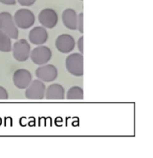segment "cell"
I'll use <instances>...</instances> for the list:
<instances>
[{
  "mask_svg": "<svg viewBox=\"0 0 153 158\" xmlns=\"http://www.w3.org/2000/svg\"><path fill=\"white\" fill-rule=\"evenodd\" d=\"M11 38L4 31L0 30V51L9 52L12 50Z\"/></svg>",
  "mask_w": 153,
  "mask_h": 158,
  "instance_id": "5bb4252c",
  "label": "cell"
},
{
  "mask_svg": "<svg viewBox=\"0 0 153 158\" xmlns=\"http://www.w3.org/2000/svg\"><path fill=\"white\" fill-rule=\"evenodd\" d=\"M17 2H19V4L22 6H26V7H29L31 6L32 5H34L36 2V0H17Z\"/></svg>",
  "mask_w": 153,
  "mask_h": 158,
  "instance_id": "e0dca14e",
  "label": "cell"
},
{
  "mask_svg": "<svg viewBox=\"0 0 153 158\" xmlns=\"http://www.w3.org/2000/svg\"><path fill=\"white\" fill-rule=\"evenodd\" d=\"M48 38V32L43 26H36L29 31V39L33 44L38 46L43 44L47 41Z\"/></svg>",
  "mask_w": 153,
  "mask_h": 158,
  "instance_id": "8fae6325",
  "label": "cell"
},
{
  "mask_svg": "<svg viewBox=\"0 0 153 158\" xmlns=\"http://www.w3.org/2000/svg\"><path fill=\"white\" fill-rule=\"evenodd\" d=\"M46 85L43 81L34 80L26 88V98L29 100H43L45 97Z\"/></svg>",
  "mask_w": 153,
  "mask_h": 158,
  "instance_id": "8992f818",
  "label": "cell"
},
{
  "mask_svg": "<svg viewBox=\"0 0 153 158\" xmlns=\"http://www.w3.org/2000/svg\"><path fill=\"white\" fill-rule=\"evenodd\" d=\"M66 68L68 72L75 77L84 74V56L82 53H72L66 57Z\"/></svg>",
  "mask_w": 153,
  "mask_h": 158,
  "instance_id": "7a4b0ae2",
  "label": "cell"
},
{
  "mask_svg": "<svg viewBox=\"0 0 153 158\" xmlns=\"http://www.w3.org/2000/svg\"><path fill=\"white\" fill-rule=\"evenodd\" d=\"M29 57L34 64L37 65H43L48 63L52 59V52L48 47L39 45L31 50Z\"/></svg>",
  "mask_w": 153,
  "mask_h": 158,
  "instance_id": "277c9868",
  "label": "cell"
},
{
  "mask_svg": "<svg viewBox=\"0 0 153 158\" xmlns=\"http://www.w3.org/2000/svg\"><path fill=\"white\" fill-rule=\"evenodd\" d=\"M75 41L73 36L69 34H62L57 38L55 47L61 53H70L74 50Z\"/></svg>",
  "mask_w": 153,
  "mask_h": 158,
  "instance_id": "9c48e42d",
  "label": "cell"
},
{
  "mask_svg": "<svg viewBox=\"0 0 153 158\" xmlns=\"http://www.w3.org/2000/svg\"><path fill=\"white\" fill-rule=\"evenodd\" d=\"M38 20L43 27L46 29H52L58 24V16L55 10L52 8H45L40 12Z\"/></svg>",
  "mask_w": 153,
  "mask_h": 158,
  "instance_id": "ba28073f",
  "label": "cell"
},
{
  "mask_svg": "<svg viewBox=\"0 0 153 158\" xmlns=\"http://www.w3.org/2000/svg\"><path fill=\"white\" fill-rule=\"evenodd\" d=\"M16 26L22 29L31 28L35 23V16L31 10L27 8H21L16 11L14 16Z\"/></svg>",
  "mask_w": 153,
  "mask_h": 158,
  "instance_id": "3957f363",
  "label": "cell"
},
{
  "mask_svg": "<svg viewBox=\"0 0 153 158\" xmlns=\"http://www.w3.org/2000/svg\"><path fill=\"white\" fill-rule=\"evenodd\" d=\"M66 98L68 100H83L84 91L79 86H73L66 93Z\"/></svg>",
  "mask_w": 153,
  "mask_h": 158,
  "instance_id": "9a60e30c",
  "label": "cell"
},
{
  "mask_svg": "<svg viewBox=\"0 0 153 158\" xmlns=\"http://www.w3.org/2000/svg\"><path fill=\"white\" fill-rule=\"evenodd\" d=\"M35 74L38 80L45 82H51L56 80L58 72L57 68L53 64H43L37 68Z\"/></svg>",
  "mask_w": 153,
  "mask_h": 158,
  "instance_id": "52a82bcc",
  "label": "cell"
},
{
  "mask_svg": "<svg viewBox=\"0 0 153 158\" xmlns=\"http://www.w3.org/2000/svg\"><path fill=\"white\" fill-rule=\"evenodd\" d=\"M77 47H78L79 52L82 54L84 53V37L82 36L79 38V39L77 41Z\"/></svg>",
  "mask_w": 153,
  "mask_h": 158,
  "instance_id": "d6986e66",
  "label": "cell"
},
{
  "mask_svg": "<svg viewBox=\"0 0 153 158\" xmlns=\"http://www.w3.org/2000/svg\"><path fill=\"white\" fill-rule=\"evenodd\" d=\"M0 2L6 5H14L17 3L16 0H0Z\"/></svg>",
  "mask_w": 153,
  "mask_h": 158,
  "instance_id": "ffe728a7",
  "label": "cell"
},
{
  "mask_svg": "<svg viewBox=\"0 0 153 158\" xmlns=\"http://www.w3.org/2000/svg\"><path fill=\"white\" fill-rule=\"evenodd\" d=\"M12 51L15 60L22 62L29 59L31 52V46L26 39H20L14 44Z\"/></svg>",
  "mask_w": 153,
  "mask_h": 158,
  "instance_id": "5b68a950",
  "label": "cell"
},
{
  "mask_svg": "<svg viewBox=\"0 0 153 158\" xmlns=\"http://www.w3.org/2000/svg\"><path fill=\"white\" fill-rule=\"evenodd\" d=\"M47 100H64L65 98L64 88L58 83L50 85L45 92Z\"/></svg>",
  "mask_w": 153,
  "mask_h": 158,
  "instance_id": "4fadbf2b",
  "label": "cell"
},
{
  "mask_svg": "<svg viewBox=\"0 0 153 158\" xmlns=\"http://www.w3.org/2000/svg\"><path fill=\"white\" fill-rule=\"evenodd\" d=\"M0 30L4 31L12 39H18V28L9 12L4 11L0 13Z\"/></svg>",
  "mask_w": 153,
  "mask_h": 158,
  "instance_id": "6da1fadb",
  "label": "cell"
},
{
  "mask_svg": "<svg viewBox=\"0 0 153 158\" xmlns=\"http://www.w3.org/2000/svg\"><path fill=\"white\" fill-rule=\"evenodd\" d=\"M32 81V75L29 70L18 69L13 75L14 84L17 89H26Z\"/></svg>",
  "mask_w": 153,
  "mask_h": 158,
  "instance_id": "30bf717a",
  "label": "cell"
},
{
  "mask_svg": "<svg viewBox=\"0 0 153 158\" xmlns=\"http://www.w3.org/2000/svg\"><path fill=\"white\" fill-rule=\"evenodd\" d=\"M8 99V93L4 87L0 85V100Z\"/></svg>",
  "mask_w": 153,
  "mask_h": 158,
  "instance_id": "ac0fdd59",
  "label": "cell"
},
{
  "mask_svg": "<svg viewBox=\"0 0 153 158\" xmlns=\"http://www.w3.org/2000/svg\"><path fill=\"white\" fill-rule=\"evenodd\" d=\"M80 1H83V0H80Z\"/></svg>",
  "mask_w": 153,
  "mask_h": 158,
  "instance_id": "44dd1931",
  "label": "cell"
},
{
  "mask_svg": "<svg viewBox=\"0 0 153 158\" xmlns=\"http://www.w3.org/2000/svg\"><path fill=\"white\" fill-rule=\"evenodd\" d=\"M78 15L73 8L64 10L62 14V21L64 25L70 30H76Z\"/></svg>",
  "mask_w": 153,
  "mask_h": 158,
  "instance_id": "7c38bea8",
  "label": "cell"
},
{
  "mask_svg": "<svg viewBox=\"0 0 153 158\" xmlns=\"http://www.w3.org/2000/svg\"><path fill=\"white\" fill-rule=\"evenodd\" d=\"M77 29L79 31V32L83 34L84 32V14L83 13H80L78 15Z\"/></svg>",
  "mask_w": 153,
  "mask_h": 158,
  "instance_id": "2e32d148",
  "label": "cell"
}]
</instances>
